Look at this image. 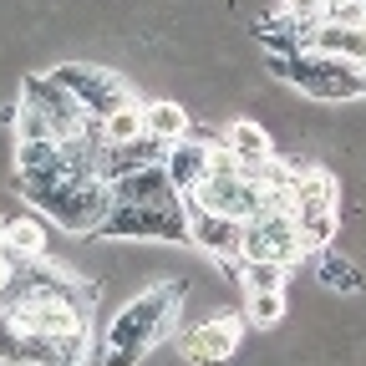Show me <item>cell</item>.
Masks as SVG:
<instances>
[{"instance_id": "1", "label": "cell", "mask_w": 366, "mask_h": 366, "mask_svg": "<svg viewBox=\"0 0 366 366\" xmlns=\"http://www.w3.org/2000/svg\"><path fill=\"white\" fill-rule=\"evenodd\" d=\"M21 194L36 204L41 219H51L56 229H66V234H86V229H97L102 214H107V204H112L107 178L81 173V168H66V158L51 173L21 178Z\"/></svg>"}, {"instance_id": "2", "label": "cell", "mask_w": 366, "mask_h": 366, "mask_svg": "<svg viewBox=\"0 0 366 366\" xmlns=\"http://www.w3.org/2000/svg\"><path fill=\"white\" fill-rule=\"evenodd\" d=\"M178 300H183V285L168 280V285H153L148 295H137L117 310L112 320V331H107V351L102 361L107 366H137L148 356V346H158L173 326V315H178Z\"/></svg>"}, {"instance_id": "3", "label": "cell", "mask_w": 366, "mask_h": 366, "mask_svg": "<svg viewBox=\"0 0 366 366\" xmlns=\"http://www.w3.org/2000/svg\"><path fill=\"white\" fill-rule=\"evenodd\" d=\"M269 66L280 71L300 97L310 102H346L366 92V71L341 61V56H315V51H295V56H269Z\"/></svg>"}, {"instance_id": "4", "label": "cell", "mask_w": 366, "mask_h": 366, "mask_svg": "<svg viewBox=\"0 0 366 366\" xmlns=\"http://www.w3.org/2000/svg\"><path fill=\"white\" fill-rule=\"evenodd\" d=\"M46 76H51L56 86H66L71 97H76V107H81L92 122H102L107 112H117L122 102H132L127 81L112 76L107 66H92V61H66V66H51Z\"/></svg>"}, {"instance_id": "5", "label": "cell", "mask_w": 366, "mask_h": 366, "mask_svg": "<svg viewBox=\"0 0 366 366\" xmlns=\"http://www.w3.org/2000/svg\"><path fill=\"white\" fill-rule=\"evenodd\" d=\"M97 234H107V239H168V244H189V214H183V209H143V204H107Z\"/></svg>"}, {"instance_id": "6", "label": "cell", "mask_w": 366, "mask_h": 366, "mask_svg": "<svg viewBox=\"0 0 366 366\" xmlns=\"http://www.w3.org/2000/svg\"><path fill=\"white\" fill-rule=\"evenodd\" d=\"M239 259H269V264H295L305 259V244H300V229L290 214H254L244 219V239H239Z\"/></svg>"}, {"instance_id": "7", "label": "cell", "mask_w": 366, "mask_h": 366, "mask_svg": "<svg viewBox=\"0 0 366 366\" xmlns=\"http://www.w3.org/2000/svg\"><path fill=\"white\" fill-rule=\"evenodd\" d=\"M26 102L51 122V132H56V143H66V137H81L86 132V112L76 107V97L66 86H56L51 76H26Z\"/></svg>"}, {"instance_id": "8", "label": "cell", "mask_w": 366, "mask_h": 366, "mask_svg": "<svg viewBox=\"0 0 366 366\" xmlns=\"http://www.w3.org/2000/svg\"><path fill=\"white\" fill-rule=\"evenodd\" d=\"M239 336H244V315H214L183 336V356L194 366H219L239 351Z\"/></svg>"}, {"instance_id": "9", "label": "cell", "mask_w": 366, "mask_h": 366, "mask_svg": "<svg viewBox=\"0 0 366 366\" xmlns=\"http://www.w3.org/2000/svg\"><path fill=\"white\" fill-rule=\"evenodd\" d=\"M112 204H143V209H183V199L173 194V183L163 173V163L153 168H132V173H117L107 183Z\"/></svg>"}, {"instance_id": "10", "label": "cell", "mask_w": 366, "mask_h": 366, "mask_svg": "<svg viewBox=\"0 0 366 366\" xmlns=\"http://www.w3.org/2000/svg\"><path fill=\"white\" fill-rule=\"evenodd\" d=\"M239 239H244V219L229 214H209V209H189V244H199L214 259H239Z\"/></svg>"}, {"instance_id": "11", "label": "cell", "mask_w": 366, "mask_h": 366, "mask_svg": "<svg viewBox=\"0 0 366 366\" xmlns=\"http://www.w3.org/2000/svg\"><path fill=\"white\" fill-rule=\"evenodd\" d=\"M209 163H214V143H194V137H178V143H168L163 173H168V183H173V194L189 199L199 183L209 178Z\"/></svg>"}, {"instance_id": "12", "label": "cell", "mask_w": 366, "mask_h": 366, "mask_svg": "<svg viewBox=\"0 0 366 366\" xmlns=\"http://www.w3.org/2000/svg\"><path fill=\"white\" fill-rule=\"evenodd\" d=\"M219 148L234 158L244 173H254V168H264L269 158H274V143H269V132L259 127V122H249V117H239V122H229L224 127V137H219Z\"/></svg>"}, {"instance_id": "13", "label": "cell", "mask_w": 366, "mask_h": 366, "mask_svg": "<svg viewBox=\"0 0 366 366\" xmlns=\"http://www.w3.org/2000/svg\"><path fill=\"white\" fill-rule=\"evenodd\" d=\"M0 259H46V224L36 214L0 224Z\"/></svg>"}, {"instance_id": "14", "label": "cell", "mask_w": 366, "mask_h": 366, "mask_svg": "<svg viewBox=\"0 0 366 366\" xmlns=\"http://www.w3.org/2000/svg\"><path fill=\"white\" fill-rule=\"evenodd\" d=\"M143 132L163 137V143H178V137L194 132V122H189V112H183L178 102H148L143 107Z\"/></svg>"}, {"instance_id": "15", "label": "cell", "mask_w": 366, "mask_h": 366, "mask_svg": "<svg viewBox=\"0 0 366 366\" xmlns=\"http://www.w3.org/2000/svg\"><path fill=\"white\" fill-rule=\"evenodd\" d=\"M132 137H143V102H122L117 112L102 117V143H107V148L132 143Z\"/></svg>"}, {"instance_id": "16", "label": "cell", "mask_w": 366, "mask_h": 366, "mask_svg": "<svg viewBox=\"0 0 366 366\" xmlns=\"http://www.w3.org/2000/svg\"><path fill=\"white\" fill-rule=\"evenodd\" d=\"M315 274H320V285H331V290H341V295L361 290V269H356L346 254H326V249H320V264H315Z\"/></svg>"}, {"instance_id": "17", "label": "cell", "mask_w": 366, "mask_h": 366, "mask_svg": "<svg viewBox=\"0 0 366 366\" xmlns=\"http://www.w3.org/2000/svg\"><path fill=\"white\" fill-rule=\"evenodd\" d=\"M11 122H16V143H51V137H56L51 122H46L31 102H21V107L11 112Z\"/></svg>"}, {"instance_id": "18", "label": "cell", "mask_w": 366, "mask_h": 366, "mask_svg": "<svg viewBox=\"0 0 366 366\" xmlns=\"http://www.w3.org/2000/svg\"><path fill=\"white\" fill-rule=\"evenodd\" d=\"M285 315V295L280 290H264V295H249V320H259V326H269V320Z\"/></svg>"}, {"instance_id": "19", "label": "cell", "mask_w": 366, "mask_h": 366, "mask_svg": "<svg viewBox=\"0 0 366 366\" xmlns=\"http://www.w3.org/2000/svg\"><path fill=\"white\" fill-rule=\"evenodd\" d=\"M320 21H331V26H366V0H341V6H331Z\"/></svg>"}, {"instance_id": "20", "label": "cell", "mask_w": 366, "mask_h": 366, "mask_svg": "<svg viewBox=\"0 0 366 366\" xmlns=\"http://www.w3.org/2000/svg\"><path fill=\"white\" fill-rule=\"evenodd\" d=\"M285 16L290 21H320L326 6H320V0H285Z\"/></svg>"}, {"instance_id": "21", "label": "cell", "mask_w": 366, "mask_h": 366, "mask_svg": "<svg viewBox=\"0 0 366 366\" xmlns=\"http://www.w3.org/2000/svg\"><path fill=\"white\" fill-rule=\"evenodd\" d=\"M320 6H326V11H331V6H341V0H320Z\"/></svg>"}]
</instances>
